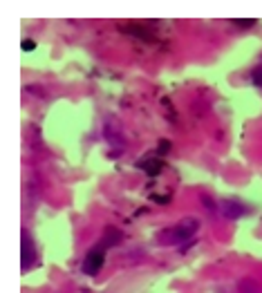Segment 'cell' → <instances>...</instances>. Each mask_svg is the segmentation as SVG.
Returning <instances> with one entry per match:
<instances>
[{"label": "cell", "instance_id": "obj_1", "mask_svg": "<svg viewBox=\"0 0 262 293\" xmlns=\"http://www.w3.org/2000/svg\"><path fill=\"white\" fill-rule=\"evenodd\" d=\"M200 229V219H195V217H186V219H182L175 229L171 231H163L159 235L161 244H179V242H186L190 237L198 233Z\"/></svg>", "mask_w": 262, "mask_h": 293}, {"label": "cell", "instance_id": "obj_2", "mask_svg": "<svg viewBox=\"0 0 262 293\" xmlns=\"http://www.w3.org/2000/svg\"><path fill=\"white\" fill-rule=\"evenodd\" d=\"M103 262H106V251H103L101 246L92 248V251L85 255V260H83V273H87V275H96V273L101 271Z\"/></svg>", "mask_w": 262, "mask_h": 293}, {"label": "cell", "instance_id": "obj_3", "mask_svg": "<svg viewBox=\"0 0 262 293\" xmlns=\"http://www.w3.org/2000/svg\"><path fill=\"white\" fill-rule=\"evenodd\" d=\"M36 260V253H34V246H31V240L27 235V231H23V271H27L34 264Z\"/></svg>", "mask_w": 262, "mask_h": 293}, {"label": "cell", "instance_id": "obj_4", "mask_svg": "<svg viewBox=\"0 0 262 293\" xmlns=\"http://www.w3.org/2000/svg\"><path fill=\"white\" fill-rule=\"evenodd\" d=\"M141 170L146 172V175H150V177H155V175H159V172L166 168V164H163L161 159H144V161H139L137 164Z\"/></svg>", "mask_w": 262, "mask_h": 293}, {"label": "cell", "instance_id": "obj_5", "mask_svg": "<svg viewBox=\"0 0 262 293\" xmlns=\"http://www.w3.org/2000/svg\"><path fill=\"white\" fill-rule=\"evenodd\" d=\"M222 210H224V215H226V217H231V219H238V217H242L244 213H247V208H244L242 204L231 202V199L222 204Z\"/></svg>", "mask_w": 262, "mask_h": 293}, {"label": "cell", "instance_id": "obj_6", "mask_svg": "<svg viewBox=\"0 0 262 293\" xmlns=\"http://www.w3.org/2000/svg\"><path fill=\"white\" fill-rule=\"evenodd\" d=\"M119 29L123 31V34H130V36H137V39L141 41H152V34H148V31H144V27L141 25H121Z\"/></svg>", "mask_w": 262, "mask_h": 293}, {"label": "cell", "instance_id": "obj_7", "mask_svg": "<svg viewBox=\"0 0 262 293\" xmlns=\"http://www.w3.org/2000/svg\"><path fill=\"white\" fill-rule=\"evenodd\" d=\"M238 291H240V293H262V286H260L253 278H244V280L238 284Z\"/></svg>", "mask_w": 262, "mask_h": 293}, {"label": "cell", "instance_id": "obj_8", "mask_svg": "<svg viewBox=\"0 0 262 293\" xmlns=\"http://www.w3.org/2000/svg\"><path fill=\"white\" fill-rule=\"evenodd\" d=\"M121 233H119L117 229H112V226H108V229H106V235H103V246H114V244H117L119 240H121Z\"/></svg>", "mask_w": 262, "mask_h": 293}, {"label": "cell", "instance_id": "obj_9", "mask_svg": "<svg viewBox=\"0 0 262 293\" xmlns=\"http://www.w3.org/2000/svg\"><path fill=\"white\" fill-rule=\"evenodd\" d=\"M233 25L242 27V29H249V27L258 25V20H255V18H233Z\"/></svg>", "mask_w": 262, "mask_h": 293}, {"label": "cell", "instance_id": "obj_10", "mask_svg": "<svg viewBox=\"0 0 262 293\" xmlns=\"http://www.w3.org/2000/svg\"><path fill=\"white\" fill-rule=\"evenodd\" d=\"M173 150V145H171V141H166V139H161L159 141V148H157V153L159 155H168Z\"/></svg>", "mask_w": 262, "mask_h": 293}, {"label": "cell", "instance_id": "obj_11", "mask_svg": "<svg viewBox=\"0 0 262 293\" xmlns=\"http://www.w3.org/2000/svg\"><path fill=\"white\" fill-rule=\"evenodd\" d=\"M253 83L255 85H262V65H258V67L253 69Z\"/></svg>", "mask_w": 262, "mask_h": 293}, {"label": "cell", "instance_id": "obj_12", "mask_svg": "<svg viewBox=\"0 0 262 293\" xmlns=\"http://www.w3.org/2000/svg\"><path fill=\"white\" fill-rule=\"evenodd\" d=\"M20 47H23V52H31V50L36 47V43H34V41H29V39H25V41H23V45H20Z\"/></svg>", "mask_w": 262, "mask_h": 293}, {"label": "cell", "instance_id": "obj_13", "mask_svg": "<svg viewBox=\"0 0 262 293\" xmlns=\"http://www.w3.org/2000/svg\"><path fill=\"white\" fill-rule=\"evenodd\" d=\"M152 202H161V204H166V202H168V197H157V195H152Z\"/></svg>", "mask_w": 262, "mask_h": 293}]
</instances>
